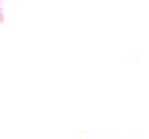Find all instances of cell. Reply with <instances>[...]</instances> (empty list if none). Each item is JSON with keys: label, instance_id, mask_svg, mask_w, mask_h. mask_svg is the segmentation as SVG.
<instances>
[{"label": "cell", "instance_id": "cell-1", "mask_svg": "<svg viewBox=\"0 0 149 139\" xmlns=\"http://www.w3.org/2000/svg\"><path fill=\"white\" fill-rule=\"evenodd\" d=\"M4 21V11H2V6H0V23Z\"/></svg>", "mask_w": 149, "mask_h": 139}]
</instances>
